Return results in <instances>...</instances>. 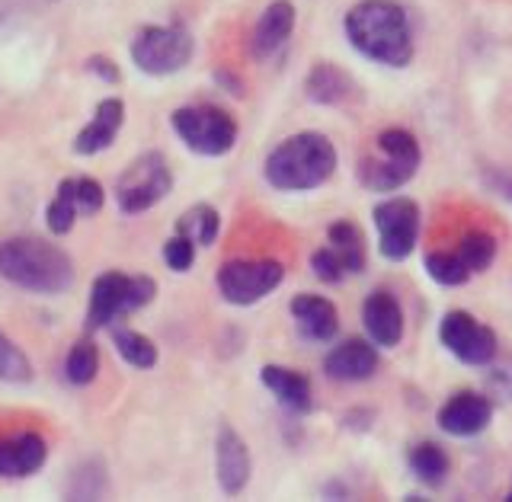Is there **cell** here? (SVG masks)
Instances as JSON below:
<instances>
[{"label": "cell", "mask_w": 512, "mask_h": 502, "mask_svg": "<svg viewBox=\"0 0 512 502\" xmlns=\"http://www.w3.org/2000/svg\"><path fill=\"white\" fill-rule=\"evenodd\" d=\"M173 189V176L160 154H141L116 183V202L125 215H141L154 208Z\"/></svg>", "instance_id": "cell-8"}, {"label": "cell", "mask_w": 512, "mask_h": 502, "mask_svg": "<svg viewBox=\"0 0 512 502\" xmlns=\"http://www.w3.org/2000/svg\"><path fill=\"white\" fill-rule=\"evenodd\" d=\"M96 371H100V352H96L90 339H80V343L71 346L68 359H64V375H68L71 384L84 387L96 378Z\"/></svg>", "instance_id": "cell-27"}, {"label": "cell", "mask_w": 512, "mask_h": 502, "mask_svg": "<svg viewBox=\"0 0 512 502\" xmlns=\"http://www.w3.org/2000/svg\"><path fill=\"white\" fill-rule=\"evenodd\" d=\"M311 269L320 282H327V285H336V282H343V275H346V263L340 259V253H336L333 247H324V250H317L311 256Z\"/></svg>", "instance_id": "cell-31"}, {"label": "cell", "mask_w": 512, "mask_h": 502, "mask_svg": "<svg viewBox=\"0 0 512 502\" xmlns=\"http://www.w3.org/2000/svg\"><path fill=\"white\" fill-rule=\"evenodd\" d=\"M164 259L173 272H189V266L196 263V240H189L183 234L170 237L164 247Z\"/></svg>", "instance_id": "cell-32"}, {"label": "cell", "mask_w": 512, "mask_h": 502, "mask_svg": "<svg viewBox=\"0 0 512 502\" xmlns=\"http://www.w3.org/2000/svg\"><path fill=\"white\" fill-rule=\"evenodd\" d=\"M493 416V403L484 394H455L439 410V426L455 435V439H468V435L484 432Z\"/></svg>", "instance_id": "cell-14"}, {"label": "cell", "mask_w": 512, "mask_h": 502, "mask_svg": "<svg viewBox=\"0 0 512 502\" xmlns=\"http://www.w3.org/2000/svg\"><path fill=\"white\" fill-rule=\"evenodd\" d=\"M192 58V39L180 26H148L132 42V61L138 71L164 77L186 68Z\"/></svg>", "instance_id": "cell-7"}, {"label": "cell", "mask_w": 512, "mask_h": 502, "mask_svg": "<svg viewBox=\"0 0 512 502\" xmlns=\"http://www.w3.org/2000/svg\"><path fill=\"white\" fill-rule=\"evenodd\" d=\"M420 170V141L404 128L378 135V154L359 160V183L372 192H394Z\"/></svg>", "instance_id": "cell-4"}, {"label": "cell", "mask_w": 512, "mask_h": 502, "mask_svg": "<svg viewBox=\"0 0 512 502\" xmlns=\"http://www.w3.org/2000/svg\"><path fill=\"white\" fill-rule=\"evenodd\" d=\"M346 36L356 52L388 68H404L413 58L407 13L394 0H362L346 13Z\"/></svg>", "instance_id": "cell-1"}, {"label": "cell", "mask_w": 512, "mask_h": 502, "mask_svg": "<svg viewBox=\"0 0 512 502\" xmlns=\"http://www.w3.org/2000/svg\"><path fill=\"white\" fill-rule=\"evenodd\" d=\"M442 346L464 365H490L496 355V336L490 327L477 323L468 311H448L439 327Z\"/></svg>", "instance_id": "cell-10"}, {"label": "cell", "mask_w": 512, "mask_h": 502, "mask_svg": "<svg viewBox=\"0 0 512 502\" xmlns=\"http://www.w3.org/2000/svg\"><path fill=\"white\" fill-rule=\"evenodd\" d=\"M215 471H218V483L228 496L244 493L247 480H250V451L247 442L240 435L224 426L218 432V445H215Z\"/></svg>", "instance_id": "cell-13"}, {"label": "cell", "mask_w": 512, "mask_h": 502, "mask_svg": "<svg viewBox=\"0 0 512 502\" xmlns=\"http://www.w3.org/2000/svg\"><path fill=\"white\" fill-rule=\"evenodd\" d=\"M173 132L189 151L202 157H221L234 148L237 125L224 109L215 106H183L173 112Z\"/></svg>", "instance_id": "cell-6"}, {"label": "cell", "mask_w": 512, "mask_h": 502, "mask_svg": "<svg viewBox=\"0 0 512 502\" xmlns=\"http://www.w3.org/2000/svg\"><path fill=\"white\" fill-rule=\"evenodd\" d=\"M295 29V7L292 0H272L263 10L260 23L253 29V55L256 58H269L272 52H279L285 39L292 36Z\"/></svg>", "instance_id": "cell-18"}, {"label": "cell", "mask_w": 512, "mask_h": 502, "mask_svg": "<svg viewBox=\"0 0 512 502\" xmlns=\"http://www.w3.org/2000/svg\"><path fill=\"white\" fill-rule=\"evenodd\" d=\"M282 275H285V269H282V263H276V259H256V263L237 259V263L221 266L218 291L228 304H256L260 298H266L269 291L279 288Z\"/></svg>", "instance_id": "cell-9"}, {"label": "cell", "mask_w": 512, "mask_h": 502, "mask_svg": "<svg viewBox=\"0 0 512 502\" xmlns=\"http://www.w3.org/2000/svg\"><path fill=\"white\" fill-rule=\"evenodd\" d=\"M157 295V285L148 275H122L106 272L93 282L90 307H87V327L103 330L112 327L122 314L141 311L144 304H151Z\"/></svg>", "instance_id": "cell-5"}, {"label": "cell", "mask_w": 512, "mask_h": 502, "mask_svg": "<svg viewBox=\"0 0 512 502\" xmlns=\"http://www.w3.org/2000/svg\"><path fill=\"white\" fill-rule=\"evenodd\" d=\"M112 346L132 368H154L157 365V346L138 330H112Z\"/></svg>", "instance_id": "cell-25"}, {"label": "cell", "mask_w": 512, "mask_h": 502, "mask_svg": "<svg viewBox=\"0 0 512 502\" xmlns=\"http://www.w3.org/2000/svg\"><path fill=\"white\" fill-rule=\"evenodd\" d=\"M122 119H125V106H122V100H103L100 106H96L93 122L74 138V151H77V154H84V157L106 151L109 144L116 141L119 128H122Z\"/></svg>", "instance_id": "cell-20"}, {"label": "cell", "mask_w": 512, "mask_h": 502, "mask_svg": "<svg viewBox=\"0 0 512 502\" xmlns=\"http://www.w3.org/2000/svg\"><path fill=\"white\" fill-rule=\"evenodd\" d=\"M106 202L103 186L90 180V176H77V180H61L55 202L45 208V221L52 234H68L80 215H96Z\"/></svg>", "instance_id": "cell-12"}, {"label": "cell", "mask_w": 512, "mask_h": 502, "mask_svg": "<svg viewBox=\"0 0 512 502\" xmlns=\"http://www.w3.org/2000/svg\"><path fill=\"white\" fill-rule=\"evenodd\" d=\"M90 71H96L100 77L112 80V84H116V80H119V71L112 68V61H106V58H93V61H90Z\"/></svg>", "instance_id": "cell-33"}, {"label": "cell", "mask_w": 512, "mask_h": 502, "mask_svg": "<svg viewBox=\"0 0 512 502\" xmlns=\"http://www.w3.org/2000/svg\"><path fill=\"white\" fill-rule=\"evenodd\" d=\"M0 378L4 381H13V384H20V381H29L32 378V365L26 355L16 349L10 339L0 333Z\"/></svg>", "instance_id": "cell-30"}, {"label": "cell", "mask_w": 512, "mask_h": 502, "mask_svg": "<svg viewBox=\"0 0 512 502\" xmlns=\"http://www.w3.org/2000/svg\"><path fill=\"white\" fill-rule=\"evenodd\" d=\"M260 381L269 387L272 394L279 397L282 407L295 410V413H308L311 410V381L301 375V371L282 368V365H266L260 371Z\"/></svg>", "instance_id": "cell-21"}, {"label": "cell", "mask_w": 512, "mask_h": 502, "mask_svg": "<svg viewBox=\"0 0 512 502\" xmlns=\"http://www.w3.org/2000/svg\"><path fill=\"white\" fill-rule=\"evenodd\" d=\"M375 224L381 234V256L384 259H407L420 237V208L410 199H388L375 205Z\"/></svg>", "instance_id": "cell-11"}, {"label": "cell", "mask_w": 512, "mask_h": 502, "mask_svg": "<svg viewBox=\"0 0 512 502\" xmlns=\"http://www.w3.org/2000/svg\"><path fill=\"white\" fill-rule=\"evenodd\" d=\"M458 256L464 259V266L471 272H484L496 256V240L490 234H468L461 240Z\"/></svg>", "instance_id": "cell-29"}, {"label": "cell", "mask_w": 512, "mask_h": 502, "mask_svg": "<svg viewBox=\"0 0 512 502\" xmlns=\"http://www.w3.org/2000/svg\"><path fill=\"white\" fill-rule=\"evenodd\" d=\"M304 87H308V96L314 103H324V106H343L356 96L352 77L340 68H333V64H327V61L317 64V68L308 74Z\"/></svg>", "instance_id": "cell-22"}, {"label": "cell", "mask_w": 512, "mask_h": 502, "mask_svg": "<svg viewBox=\"0 0 512 502\" xmlns=\"http://www.w3.org/2000/svg\"><path fill=\"white\" fill-rule=\"evenodd\" d=\"M0 275L36 295H61L74 282V263L39 237H10L0 244Z\"/></svg>", "instance_id": "cell-2"}, {"label": "cell", "mask_w": 512, "mask_h": 502, "mask_svg": "<svg viewBox=\"0 0 512 502\" xmlns=\"http://www.w3.org/2000/svg\"><path fill=\"white\" fill-rule=\"evenodd\" d=\"M48 448L45 439L36 432H20L13 439L0 442V477L7 480H20V477H32L45 464Z\"/></svg>", "instance_id": "cell-16"}, {"label": "cell", "mask_w": 512, "mask_h": 502, "mask_svg": "<svg viewBox=\"0 0 512 502\" xmlns=\"http://www.w3.org/2000/svg\"><path fill=\"white\" fill-rule=\"evenodd\" d=\"M509 199H512V189H509Z\"/></svg>", "instance_id": "cell-35"}, {"label": "cell", "mask_w": 512, "mask_h": 502, "mask_svg": "<svg viewBox=\"0 0 512 502\" xmlns=\"http://www.w3.org/2000/svg\"><path fill=\"white\" fill-rule=\"evenodd\" d=\"M327 237H330V247L340 253V259L346 263V272H362L365 269V240H362L356 224L336 221V224H330Z\"/></svg>", "instance_id": "cell-23"}, {"label": "cell", "mask_w": 512, "mask_h": 502, "mask_svg": "<svg viewBox=\"0 0 512 502\" xmlns=\"http://www.w3.org/2000/svg\"><path fill=\"white\" fill-rule=\"evenodd\" d=\"M292 317L298 323L301 336L311 339V343H330L336 330H340L336 307L320 295H298L292 301Z\"/></svg>", "instance_id": "cell-19"}, {"label": "cell", "mask_w": 512, "mask_h": 502, "mask_svg": "<svg viewBox=\"0 0 512 502\" xmlns=\"http://www.w3.org/2000/svg\"><path fill=\"white\" fill-rule=\"evenodd\" d=\"M423 266L429 272V279L439 285H464L474 275L458 253H429Z\"/></svg>", "instance_id": "cell-28"}, {"label": "cell", "mask_w": 512, "mask_h": 502, "mask_svg": "<svg viewBox=\"0 0 512 502\" xmlns=\"http://www.w3.org/2000/svg\"><path fill=\"white\" fill-rule=\"evenodd\" d=\"M218 212L212 205H196L176 221V234H183L189 240H196V247H212L218 237Z\"/></svg>", "instance_id": "cell-24"}, {"label": "cell", "mask_w": 512, "mask_h": 502, "mask_svg": "<svg viewBox=\"0 0 512 502\" xmlns=\"http://www.w3.org/2000/svg\"><path fill=\"white\" fill-rule=\"evenodd\" d=\"M410 471L420 477L426 487H439V483L445 480L448 474V458H445V451L439 445H432V442H423V445H416L410 451Z\"/></svg>", "instance_id": "cell-26"}, {"label": "cell", "mask_w": 512, "mask_h": 502, "mask_svg": "<svg viewBox=\"0 0 512 502\" xmlns=\"http://www.w3.org/2000/svg\"><path fill=\"white\" fill-rule=\"evenodd\" d=\"M336 167L333 144L317 132H301L285 138L276 151L266 157V180L282 192H304L317 189L330 180Z\"/></svg>", "instance_id": "cell-3"}, {"label": "cell", "mask_w": 512, "mask_h": 502, "mask_svg": "<svg viewBox=\"0 0 512 502\" xmlns=\"http://www.w3.org/2000/svg\"><path fill=\"white\" fill-rule=\"evenodd\" d=\"M362 323H365V333L372 336V343L384 349H394L400 343V336H404V311H400V304L391 291L368 295L362 307Z\"/></svg>", "instance_id": "cell-15"}, {"label": "cell", "mask_w": 512, "mask_h": 502, "mask_svg": "<svg viewBox=\"0 0 512 502\" xmlns=\"http://www.w3.org/2000/svg\"><path fill=\"white\" fill-rule=\"evenodd\" d=\"M324 368L336 381H365L378 371V352L365 339H346L327 355Z\"/></svg>", "instance_id": "cell-17"}, {"label": "cell", "mask_w": 512, "mask_h": 502, "mask_svg": "<svg viewBox=\"0 0 512 502\" xmlns=\"http://www.w3.org/2000/svg\"><path fill=\"white\" fill-rule=\"evenodd\" d=\"M7 4H13L16 10H23V7H32V4H52V0H7Z\"/></svg>", "instance_id": "cell-34"}]
</instances>
